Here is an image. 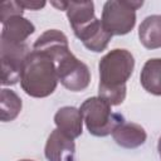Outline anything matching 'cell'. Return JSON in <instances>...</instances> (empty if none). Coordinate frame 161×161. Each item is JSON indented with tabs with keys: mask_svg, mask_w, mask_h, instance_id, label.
Here are the masks:
<instances>
[{
	"mask_svg": "<svg viewBox=\"0 0 161 161\" xmlns=\"http://www.w3.org/2000/svg\"><path fill=\"white\" fill-rule=\"evenodd\" d=\"M23 103L21 98L11 89L3 88L0 92V118L3 122H10L15 119L20 111Z\"/></svg>",
	"mask_w": 161,
	"mask_h": 161,
	"instance_id": "16",
	"label": "cell"
},
{
	"mask_svg": "<svg viewBox=\"0 0 161 161\" xmlns=\"http://www.w3.org/2000/svg\"><path fill=\"white\" fill-rule=\"evenodd\" d=\"M19 161H33V160H28V158H25V160H19Z\"/></svg>",
	"mask_w": 161,
	"mask_h": 161,
	"instance_id": "20",
	"label": "cell"
},
{
	"mask_svg": "<svg viewBox=\"0 0 161 161\" xmlns=\"http://www.w3.org/2000/svg\"><path fill=\"white\" fill-rule=\"evenodd\" d=\"M141 86L151 94L161 96V58L148 59L140 74Z\"/></svg>",
	"mask_w": 161,
	"mask_h": 161,
	"instance_id": "15",
	"label": "cell"
},
{
	"mask_svg": "<svg viewBox=\"0 0 161 161\" xmlns=\"http://www.w3.org/2000/svg\"><path fill=\"white\" fill-rule=\"evenodd\" d=\"M33 50L44 53L54 59V62H59L65 54H68L69 45H68V38L64 33L57 30V29H49L44 31L34 43Z\"/></svg>",
	"mask_w": 161,
	"mask_h": 161,
	"instance_id": "7",
	"label": "cell"
},
{
	"mask_svg": "<svg viewBox=\"0 0 161 161\" xmlns=\"http://www.w3.org/2000/svg\"><path fill=\"white\" fill-rule=\"evenodd\" d=\"M30 49L24 44H9L0 42L1 60V84L13 86L20 80L23 64L29 55Z\"/></svg>",
	"mask_w": 161,
	"mask_h": 161,
	"instance_id": "6",
	"label": "cell"
},
{
	"mask_svg": "<svg viewBox=\"0 0 161 161\" xmlns=\"http://www.w3.org/2000/svg\"><path fill=\"white\" fill-rule=\"evenodd\" d=\"M35 31L34 24L23 15L11 16L3 23L0 42L9 44H24L28 36Z\"/></svg>",
	"mask_w": 161,
	"mask_h": 161,
	"instance_id": "9",
	"label": "cell"
},
{
	"mask_svg": "<svg viewBox=\"0 0 161 161\" xmlns=\"http://www.w3.org/2000/svg\"><path fill=\"white\" fill-rule=\"evenodd\" d=\"M157 150H158V155H160V157H161V137H160V140H158V145H157Z\"/></svg>",
	"mask_w": 161,
	"mask_h": 161,
	"instance_id": "19",
	"label": "cell"
},
{
	"mask_svg": "<svg viewBox=\"0 0 161 161\" xmlns=\"http://www.w3.org/2000/svg\"><path fill=\"white\" fill-rule=\"evenodd\" d=\"M138 38L147 49L161 48V15L146 16L138 26Z\"/></svg>",
	"mask_w": 161,
	"mask_h": 161,
	"instance_id": "14",
	"label": "cell"
},
{
	"mask_svg": "<svg viewBox=\"0 0 161 161\" xmlns=\"http://www.w3.org/2000/svg\"><path fill=\"white\" fill-rule=\"evenodd\" d=\"M142 5L143 1L136 0L106 1L102 10L101 23L112 36L128 34L136 24V10Z\"/></svg>",
	"mask_w": 161,
	"mask_h": 161,
	"instance_id": "4",
	"label": "cell"
},
{
	"mask_svg": "<svg viewBox=\"0 0 161 161\" xmlns=\"http://www.w3.org/2000/svg\"><path fill=\"white\" fill-rule=\"evenodd\" d=\"M112 137L116 141V143L121 147L136 148L145 143L147 133L145 128L137 123L122 122L113 130Z\"/></svg>",
	"mask_w": 161,
	"mask_h": 161,
	"instance_id": "13",
	"label": "cell"
},
{
	"mask_svg": "<svg viewBox=\"0 0 161 161\" xmlns=\"http://www.w3.org/2000/svg\"><path fill=\"white\" fill-rule=\"evenodd\" d=\"M57 72L59 82L72 92L84 91L91 83V72L87 64L80 62L72 52L57 62Z\"/></svg>",
	"mask_w": 161,
	"mask_h": 161,
	"instance_id": "5",
	"label": "cell"
},
{
	"mask_svg": "<svg viewBox=\"0 0 161 161\" xmlns=\"http://www.w3.org/2000/svg\"><path fill=\"white\" fill-rule=\"evenodd\" d=\"M111 107L112 106L101 97L87 98L80 104L79 111L91 135L97 137L108 136L118 125L125 122L123 116L112 112Z\"/></svg>",
	"mask_w": 161,
	"mask_h": 161,
	"instance_id": "3",
	"label": "cell"
},
{
	"mask_svg": "<svg viewBox=\"0 0 161 161\" xmlns=\"http://www.w3.org/2000/svg\"><path fill=\"white\" fill-rule=\"evenodd\" d=\"M57 128L70 138H77L83 132V117L78 108L72 106L62 107L54 114Z\"/></svg>",
	"mask_w": 161,
	"mask_h": 161,
	"instance_id": "11",
	"label": "cell"
},
{
	"mask_svg": "<svg viewBox=\"0 0 161 161\" xmlns=\"http://www.w3.org/2000/svg\"><path fill=\"white\" fill-rule=\"evenodd\" d=\"M58 82L54 59L44 53L31 50L21 69L20 86L23 91L30 97L44 98L55 91Z\"/></svg>",
	"mask_w": 161,
	"mask_h": 161,
	"instance_id": "2",
	"label": "cell"
},
{
	"mask_svg": "<svg viewBox=\"0 0 161 161\" xmlns=\"http://www.w3.org/2000/svg\"><path fill=\"white\" fill-rule=\"evenodd\" d=\"M24 9L18 4L16 0H6L0 4V21L4 23L11 16L23 15Z\"/></svg>",
	"mask_w": 161,
	"mask_h": 161,
	"instance_id": "17",
	"label": "cell"
},
{
	"mask_svg": "<svg viewBox=\"0 0 161 161\" xmlns=\"http://www.w3.org/2000/svg\"><path fill=\"white\" fill-rule=\"evenodd\" d=\"M75 36L83 43L87 49L94 53L103 52L112 38V35L103 28L99 19H96L93 23L75 34Z\"/></svg>",
	"mask_w": 161,
	"mask_h": 161,
	"instance_id": "12",
	"label": "cell"
},
{
	"mask_svg": "<svg viewBox=\"0 0 161 161\" xmlns=\"http://www.w3.org/2000/svg\"><path fill=\"white\" fill-rule=\"evenodd\" d=\"M16 1L23 9L40 10L42 8L45 6V1H39V0H16Z\"/></svg>",
	"mask_w": 161,
	"mask_h": 161,
	"instance_id": "18",
	"label": "cell"
},
{
	"mask_svg": "<svg viewBox=\"0 0 161 161\" xmlns=\"http://www.w3.org/2000/svg\"><path fill=\"white\" fill-rule=\"evenodd\" d=\"M135 58L127 49H113L103 55L98 64V97L111 106L121 104L126 98V83L133 73Z\"/></svg>",
	"mask_w": 161,
	"mask_h": 161,
	"instance_id": "1",
	"label": "cell"
},
{
	"mask_svg": "<svg viewBox=\"0 0 161 161\" xmlns=\"http://www.w3.org/2000/svg\"><path fill=\"white\" fill-rule=\"evenodd\" d=\"M64 10L74 34H78L97 19L93 1H65Z\"/></svg>",
	"mask_w": 161,
	"mask_h": 161,
	"instance_id": "10",
	"label": "cell"
},
{
	"mask_svg": "<svg viewBox=\"0 0 161 161\" xmlns=\"http://www.w3.org/2000/svg\"><path fill=\"white\" fill-rule=\"evenodd\" d=\"M75 153L74 140L60 132L58 128L52 131L49 135L44 155L48 161H73Z\"/></svg>",
	"mask_w": 161,
	"mask_h": 161,
	"instance_id": "8",
	"label": "cell"
}]
</instances>
